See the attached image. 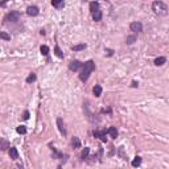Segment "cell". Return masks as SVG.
<instances>
[{"label": "cell", "mask_w": 169, "mask_h": 169, "mask_svg": "<svg viewBox=\"0 0 169 169\" xmlns=\"http://www.w3.org/2000/svg\"><path fill=\"white\" fill-rule=\"evenodd\" d=\"M152 9H153V12H155L156 15H159V16H166V15H168V6H166L165 3H163V1H160V0L153 1Z\"/></svg>", "instance_id": "7a4b0ae2"}, {"label": "cell", "mask_w": 169, "mask_h": 169, "mask_svg": "<svg viewBox=\"0 0 169 169\" xmlns=\"http://www.w3.org/2000/svg\"><path fill=\"white\" fill-rule=\"evenodd\" d=\"M83 1H86V0H83Z\"/></svg>", "instance_id": "f1b7e54d"}, {"label": "cell", "mask_w": 169, "mask_h": 169, "mask_svg": "<svg viewBox=\"0 0 169 169\" xmlns=\"http://www.w3.org/2000/svg\"><path fill=\"white\" fill-rule=\"evenodd\" d=\"M40 52L42 53L44 56H48V54H49V48H48L46 45H42V46L40 48Z\"/></svg>", "instance_id": "d4e9b609"}, {"label": "cell", "mask_w": 169, "mask_h": 169, "mask_svg": "<svg viewBox=\"0 0 169 169\" xmlns=\"http://www.w3.org/2000/svg\"><path fill=\"white\" fill-rule=\"evenodd\" d=\"M26 13H28L29 16H37V15L40 13V9H38L36 6H31V7H28V9H26Z\"/></svg>", "instance_id": "52a82bcc"}, {"label": "cell", "mask_w": 169, "mask_h": 169, "mask_svg": "<svg viewBox=\"0 0 169 169\" xmlns=\"http://www.w3.org/2000/svg\"><path fill=\"white\" fill-rule=\"evenodd\" d=\"M7 148H9V143L6 139H0V149L1 151H6Z\"/></svg>", "instance_id": "4fadbf2b"}, {"label": "cell", "mask_w": 169, "mask_h": 169, "mask_svg": "<svg viewBox=\"0 0 169 169\" xmlns=\"http://www.w3.org/2000/svg\"><path fill=\"white\" fill-rule=\"evenodd\" d=\"M85 48H86V45H85V44H78V45L72 46V50H74V52H81V50H83Z\"/></svg>", "instance_id": "2e32d148"}, {"label": "cell", "mask_w": 169, "mask_h": 169, "mask_svg": "<svg viewBox=\"0 0 169 169\" xmlns=\"http://www.w3.org/2000/svg\"><path fill=\"white\" fill-rule=\"evenodd\" d=\"M16 131H17V134H20V135H25L26 134V128L24 126H19L17 128H16Z\"/></svg>", "instance_id": "603a6c76"}, {"label": "cell", "mask_w": 169, "mask_h": 169, "mask_svg": "<svg viewBox=\"0 0 169 169\" xmlns=\"http://www.w3.org/2000/svg\"><path fill=\"white\" fill-rule=\"evenodd\" d=\"M92 19H94V21L102 20V11H100V9H97L95 12H92Z\"/></svg>", "instance_id": "8fae6325"}, {"label": "cell", "mask_w": 169, "mask_h": 169, "mask_svg": "<svg viewBox=\"0 0 169 169\" xmlns=\"http://www.w3.org/2000/svg\"><path fill=\"white\" fill-rule=\"evenodd\" d=\"M54 52H56V54H57V57H58V58H63V53L61 52V49H60V46H58V45H56Z\"/></svg>", "instance_id": "44dd1931"}, {"label": "cell", "mask_w": 169, "mask_h": 169, "mask_svg": "<svg viewBox=\"0 0 169 169\" xmlns=\"http://www.w3.org/2000/svg\"><path fill=\"white\" fill-rule=\"evenodd\" d=\"M21 17V13L19 11H12L7 15L6 17H4V21L6 23H17Z\"/></svg>", "instance_id": "3957f363"}, {"label": "cell", "mask_w": 169, "mask_h": 169, "mask_svg": "<svg viewBox=\"0 0 169 169\" xmlns=\"http://www.w3.org/2000/svg\"><path fill=\"white\" fill-rule=\"evenodd\" d=\"M8 1H9V0H1V1H0V7H4Z\"/></svg>", "instance_id": "83f0119b"}, {"label": "cell", "mask_w": 169, "mask_h": 169, "mask_svg": "<svg viewBox=\"0 0 169 169\" xmlns=\"http://www.w3.org/2000/svg\"><path fill=\"white\" fill-rule=\"evenodd\" d=\"M106 134H107L106 131H94V136H95V138H99L103 143H106V140H107Z\"/></svg>", "instance_id": "9c48e42d"}, {"label": "cell", "mask_w": 169, "mask_h": 169, "mask_svg": "<svg viewBox=\"0 0 169 169\" xmlns=\"http://www.w3.org/2000/svg\"><path fill=\"white\" fill-rule=\"evenodd\" d=\"M107 134L110 135V138L116 139V136H118V129H116V127H110V128L107 129Z\"/></svg>", "instance_id": "30bf717a"}, {"label": "cell", "mask_w": 169, "mask_h": 169, "mask_svg": "<svg viewBox=\"0 0 169 169\" xmlns=\"http://www.w3.org/2000/svg\"><path fill=\"white\" fill-rule=\"evenodd\" d=\"M52 6L54 7V8H62L63 0H52Z\"/></svg>", "instance_id": "9a60e30c"}, {"label": "cell", "mask_w": 169, "mask_h": 169, "mask_svg": "<svg viewBox=\"0 0 169 169\" xmlns=\"http://www.w3.org/2000/svg\"><path fill=\"white\" fill-rule=\"evenodd\" d=\"M9 157L12 159V160H17L19 159V151H17V148H15V147H11L9 148Z\"/></svg>", "instance_id": "ba28073f"}, {"label": "cell", "mask_w": 169, "mask_h": 169, "mask_svg": "<svg viewBox=\"0 0 169 169\" xmlns=\"http://www.w3.org/2000/svg\"><path fill=\"white\" fill-rule=\"evenodd\" d=\"M0 40H6V41H9L11 40V36L6 32H0Z\"/></svg>", "instance_id": "ac0fdd59"}, {"label": "cell", "mask_w": 169, "mask_h": 169, "mask_svg": "<svg viewBox=\"0 0 169 169\" xmlns=\"http://www.w3.org/2000/svg\"><path fill=\"white\" fill-rule=\"evenodd\" d=\"M36 81V74L35 73H32V74L28 75V78H26V83H32Z\"/></svg>", "instance_id": "7402d4cb"}, {"label": "cell", "mask_w": 169, "mask_h": 169, "mask_svg": "<svg viewBox=\"0 0 169 169\" xmlns=\"http://www.w3.org/2000/svg\"><path fill=\"white\" fill-rule=\"evenodd\" d=\"M72 145L74 147V148H81V140H79V138L74 136V138L72 139Z\"/></svg>", "instance_id": "5bb4252c"}, {"label": "cell", "mask_w": 169, "mask_h": 169, "mask_svg": "<svg viewBox=\"0 0 169 169\" xmlns=\"http://www.w3.org/2000/svg\"><path fill=\"white\" fill-rule=\"evenodd\" d=\"M97 9H99V6H98L97 1H92V3H90V11H91V13H92V12H95Z\"/></svg>", "instance_id": "ffe728a7"}, {"label": "cell", "mask_w": 169, "mask_h": 169, "mask_svg": "<svg viewBox=\"0 0 169 169\" xmlns=\"http://www.w3.org/2000/svg\"><path fill=\"white\" fill-rule=\"evenodd\" d=\"M140 164H141V157L136 156V157H135V160L132 161V166H139Z\"/></svg>", "instance_id": "cb8c5ba5"}, {"label": "cell", "mask_w": 169, "mask_h": 169, "mask_svg": "<svg viewBox=\"0 0 169 169\" xmlns=\"http://www.w3.org/2000/svg\"><path fill=\"white\" fill-rule=\"evenodd\" d=\"M82 65H83V63H81L78 60H74V61H72V62L69 63V69L72 70V72H78V70L82 67Z\"/></svg>", "instance_id": "5b68a950"}, {"label": "cell", "mask_w": 169, "mask_h": 169, "mask_svg": "<svg viewBox=\"0 0 169 169\" xmlns=\"http://www.w3.org/2000/svg\"><path fill=\"white\" fill-rule=\"evenodd\" d=\"M57 126H58V129H60V132L63 135V136H66V134H67V131H66V127H65V123H63V120L61 119V118H57Z\"/></svg>", "instance_id": "8992f818"}, {"label": "cell", "mask_w": 169, "mask_h": 169, "mask_svg": "<svg viewBox=\"0 0 169 169\" xmlns=\"http://www.w3.org/2000/svg\"><path fill=\"white\" fill-rule=\"evenodd\" d=\"M92 92H94L95 97H100L102 95V86H99V85H95L94 89H92Z\"/></svg>", "instance_id": "7c38bea8"}, {"label": "cell", "mask_w": 169, "mask_h": 169, "mask_svg": "<svg viewBox=\"0 0 169 169\" xmlns=\"http://www.w3.org/2000/svg\"><path fill=\"white\" fill-rule=\"evenodd\" d=\"M135 41H136V36H128L126 40V42L128 44V45H131V44H134Z\"/></svg>", "instance_id": "484cf974"}, {"label": "cell", "mask_w": 169, "mask_h": 169, "mask_svg": "<svg viewBox=\"0 0 169 169\" xmlns=\"http://www.w3.org/2000/svg\"><path fill=\"white\" fill-rule=\"evenodd\" d=\"M129 29L135 33H140V32H143V24L140 21H132L131 25H129Z\"/></svg>", "instance_id": "277c9868"}, {"label": "cell", "mask_w": 169, "mask_h": 169, "mask_svg": "<svg viewBox=\"0 0 169 169\" xmlns=\"http://www.w3.org/2000/svg\"><path fill=\"white\" fill-rule=\"evenodd\" d=\"M89 152H90V148H87V147H86V148L82 151V153H81V159H82V160H85V159L89 156Z\"/></svg>", "instance_id": "d6986e66"}, {"label": "cell", "mask_w": 169, "mask_h": 169, "mask_svg": "<svg viewBox=\"0 0 169 169\" xmlns=\"http://www.w3.org/2000/svg\"><path fill=\"white\" fill-rule=\"evenodd\" d=\"M82 72H81V74H79V79L82 81V82H86L87 79H89V77H90V74H91L92 72H94V69H95V63H94V61H87V62H85L82 65Z\"/></svg>", "instance_id": "6da1fadb"}, {"label": "cell", "mask_w": 169, "mask_h": 169, "mask_svg": "<svg viewBox=\"0 0 169 169\" xmlns=\"http://www.w3.org/2000/svg\"><path fill=\"white\" fill-rule=\"evenodd\" d=\"M165 62H166L165 57H159V58H156V60H155V65L156 66H161V65H164Z\"/></svg>", "instance_id": "e0dca14e"}, {"label": "cell", "mask_w": 169, "mask_h": 169, "mask_svg": "<svg viewBox=\"0 0 169 169\" xmlns=\"http://www.w3.org/2000/svg\"><path fill=\"white\" fill-rule=\"evenodd\" d=\"M24 119H25V120H26V119H29V111H24Z\"/></svg>", "instance_id": "4316f807"}]
</instances>
